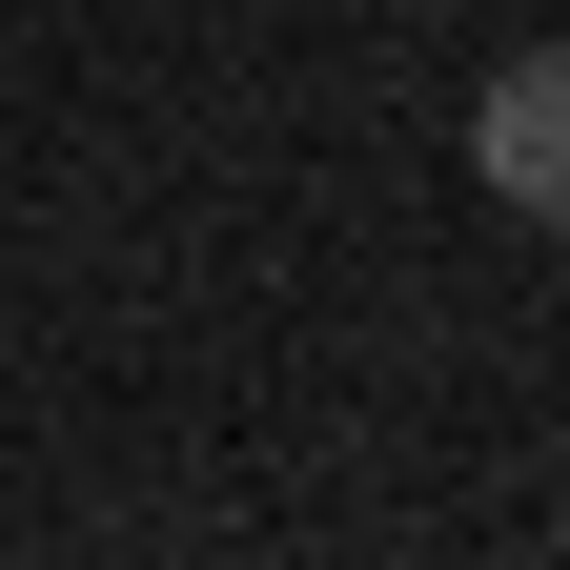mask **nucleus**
Listing matches in <instances>:
<instances>
[{
    "label": "nucleus",
    "instance_id": "1",
    "mask_svg": "<svg viewBox=\"0 0 570 570\" xmlns=\"http://www.w3.org/2000/svg\"><path fill=\"white\" fill-rule=\"evenodd\" d=\"M469 164L510 184V225H570V41H550V61H510V82L469 102Z\"/></svg>",
    "mask_w": 570,
    "mask_h": 570
}]
</instances>
